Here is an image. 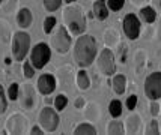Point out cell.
Wrapping results in <instances>:
<instances>
[{
  "label": "cell",
  "instance_id": "1",
  "mask_svg": "<svg viewBox=\"0 0 161 135\" xmlns=\"http://www.w3.org/2000/svg\"><path fill=\"white\" fill-rule=\"evenodd\" d=\"M97 41L92 35H80L74 45V60L80 68H87L97 57Z\"/></svg>",
  "mask_w": 161,
  "mask_h": 135
},
{
  "label": "cell",
  "instance_id": "2",
  "mask_svg": "<svg viewBox=\"0 0 161 135\" xmlns=\"http://www.w3.org/2000/svg\"><path fill=\"white\" fill-rule=\"evenodd\" d=\"M62 20L63 24L69 29V32L74 36H80L84 33V30H86V17H84L83 8L80 5L69 3L63 9Z\"/></svg>",
  "mask_w": 161,
  "mask_h": 135
},
{
  "label": "cell",
  "instance_id": "3",
  "mask_svg": "<svg viewBox=\"0 0 161 135\" xmlns=\"http://www.w3.org/2000/svg\"><path fill=\"white\" fill-rule=\"evenodd\" d=\"M50 35H51L50 36V44L57 54H66L71 50L72 41H71L69 33L66 32V29L63 26H56Z\"/></svg>",
  "mask_w": 161,
  "mask_h": 135
},
{
  "label": "cell",
  "instance_id": "4",
  "mask_svg": "<svg viewBox=\"0 0 161 135\" xmlns=\"http://www.w3.org/2000/svg\"><path fill=\"white\" fill-rule=\"evenodd\" d=\"M30 48V36L26 32H17L12 36V57L17 62H23Z\"/></svg>",
  "mask_w": 161,
  "mask_h": 135
},
{
  "label": "cell",
  "instance_id": "5",
  "mask_svg": "<svg viewBox=\"0 0 161 135\" xmlns=\"http://www.w3.org/2000/svg\"><path fill=\"white\" fill-rule=\"evenodd\" d=\"M59 114H57V110L51 107H44L39 111V116H38V123L45 132H54L57 128H59Z\"/></svg>",
  "mask_w": 161,
  "mask_h": 135
},
{
  "label": "cell",
  "instance_id": "6",
  "mask_svg": "<svg viewBox=\"0 0 161 135\" xmlns=\"http://www.w3.org/2000/svg\"><path fill=\"white\" fill-rule=\"evenodd\" d=\"M97 66H98L99 72L105 77H113L116 74V57H114L113 51L108 47L99 53Z\"/></svg>",
  "mask_w": 161,
  "mask_h": 135
},
{
  "label": "cell",
  "instance_id": "7",
  "mask_svg": "<svg viewBox=\"0 0 161 135\" xmlns=\"http://www.w3.org/2000/svg\"><path fill=\"white\" fill-rule=\"evenodd\" d=\"M145 95L149 101L161 99V72H152L145 80Z\"/></svg>",
  "mask_w": 161,
  "mask_h": 135
},
{
  "label": "cell",
  "instance_id": "8",
  "mask_svg": "<svg viewBox=\"0 0 161 135\" xmlns=\"http://www.w3.org/2000/svg\"><path fill=\"white\" fill-rule=\"evenodd\" d=\"M51 57V50L47 44H36L33 47V50L30 53V62L35 66V69H42L45 65L50 62Z\"/></svg>",
  "mask_w": 161,
  "mask_h": 135
},
{
  "label": "cell",
  "instance_id": "9",
  "mask_svg": "<svg viewBox=\"0 0 161 135\" xmlns=\"http://www.w3.org/2000/svg\"><path fill=\"white\" fill-rule=\"evenodd\" d=\"M26 134L27 132V119L20 113H14L8 117L5 123V134Z\"/></svg>",
  "mask_w": 161,
  "mask_h": 135
},
{
  "label": "cell",
  "instance_id": "10",
  "mask_svg": "<svg viewBox=\"0 0 161 135\" xmlns=\"http://www.w3.org/2000/svg\"><path fill=\"white\" fill-rule=\"evenodd\" d=\"M140 20L137 18L136 14H126L124 17V21H122V29H124V33L126 35V38L130 41H136L139 35H140Z\"/></svg>",
  "mask_w": 161,
  "mask_h": 135
},
{
  "label": "cell",
  "instance_id": "11",
  "mask_svg": "<svg viewBox=\"0 0 161 135\" xmlns=\"http://www.w3.org/2000/svg\"><path fill=\"white\" fill-rule=\"evenodd\" d=\"M18 102L23 110H32L36 102V93L33 86L30 84H20V92H18Z\"/></svg>",
  "mask_w": 161,
  "mask_h": 135
},
{
  "label": "cell",
  "instance_id": "12",
  "mask_svg": "<svg viewBox=\"0 0 161 135\" xmlns=\"http://www.w3.org/2000/svg\"><path fill=\"white\" fill-rule=\"evenodd\" d=\"M36 86H38V92L41 95H50L56 89V78L51 74H42L41 77L38 78Z\"/></svg>",
  "mask_w": 161,
  "mask_h": 135
},
{
  "label": "cell",
  "instance_id": "13",
  "mask_svg": "<svg viewBox=\"0 0 161 135\" xmlns=\"http://www.w3.org/2000/svg\"><path fill=\"white\" fill-rule=\"evenodd\" d=\"M125 132L126 134H139L142 129V117L137 113L131 111V114L125 119Z\"/></svg>",
  "mask_w": 161,
  "mask_h": 135
},
{
  "label": "cell",
  "instance_id": "14",
  "mask_svg": "<svg viewBox=\"0 0 161 135\" xmlns=\"http://www.w3.org/2000/svg\"><path fill=\"white\" fill-rule=\"evenodd\" d=\"M17 23H18V26L21 29L30 27L32 23H33V14H32V11L27 9V8H21L20 11H18V14H17Z\"/></svg>",
  "mask_w": 161,
  "mask_h": 135
},
{
  "label": "cell",
  "instance_id": "15",
  "mask_svg": "<svg viewBox=\"0 0 161 135\" xmlns=\"http://www.w3.org/2000/svg\"><path fill=\"white\" fill-rule=\"evenodd\" d=\"M93 15L99 21H104L108 17V5L105 0H95L93 2Z\"/></svg>",
  "mask_w": 161,
  "mask_h": 135
},
{
  "label": "cell",
  "instance_id": "16",
  "mask_svg": "<svg viewBox=\"0 0 161 135\" xmlns=\"http://www.w3.org/2000/svg\"><path fill=\"white\" fill-rule=\"evenodd\" d=\"M112 89H113V92L116 93V95H122V93H125V89H126V78H125V75H122V74L113 75Z\"/></svg>",
  "mask_w": 161,
  "mask_h": 135
},
{
  "label": "cell",
  "instance_id": "17",
  "mask_svg": "<svg viewBox=\"0 0 161 135\" xmlns=\"http://www.w3.org/2000/svg\"><path fill=\"white\" fill-rule=\"evenodd\" d=\"M140 18L147 24H152L157 20V9L152 6H143L140 9Z\"/></svg>",
  "mask_w": 161,
  "mask_h": 135
},
{
  "label": "cell",
  "instance_id": "18",
  "mask_svg": "<svg viewBox=\"0 0 161 135\" xmlns=\"http://www.w3.org/2000/svg\"><path fill=\"white\" fill-rule=\"evenodd\" d=\"M104 42L107 47H113V45H118L119 42V33L116 29H107L104 32Z\"/></svg>",
  "mask_w": 161,
  "mask_h": 135
},
{
  "label": "cell",
  "instance_id": "19",
  "mask_svg": "<svg viewBox=\"0 0 161 135\" xmlns=\"http://www.w3.org/2000/svg\"><path fill=\"white\" fill-rule=\"evenodd\" d=\"M75 83H77V87L80 90H87L89 86H91V80L87 77V72L81 69V71L77 72V77H75Z\"/></svg>",
  "mask_w": 161,
  "mask_h": 135
},
{
  "label": "cell",
  "instance_id": "20",
  "mask_svg": "<svg viewBox=\"0 0 161 135\" xmlns=\"http://www.w3.org/2000/svg\"><path fill=\"white\" fill-rule=\"evenodd\" d=\"M11 39V27L9 23L0 18V44H8Z\"/></svg>",
  "mask_w": 161,
  "mask_h": 135
},
{
  "label": "cell",
  "instance_id": "21",
  "mask_svg": "<svg viewBox=\"0 0 161 135\" xmlns=\"http://www.w3.org/2000/svg\"><path fill=\"white\" fill-rule=\"evenodd\" d=\"M107 134H110V135H114V134H125V126L120 123V122H116V120H113L110 122L108 125H107Z\"/></svg>",
  "mask_w": 161,
  "mask_h": 135
},
{
  "label": "cell",
  "instance_id": "22",
  "mask_svg": "<svg viewBox=\"0 0 161 135\" xmlns=\"http://www.w3.org/2000/svg\"><path fill=\"white\" fill-rule=\"evenodd\" d=\"M74 134H91V135H95L97 134V128L91 125V123H81V125H78L75 126L74 129Z\"/></svg>",
  "mask_w": 161,
  "mask_h": 135
},
{
  "label": "cell",
  "instance_id": "23",
  "mask_svg": "<svg viewBox=\"0 0 161 135\" xmlns=\"http://www.w3.org/2000/svg\"><path fill=\"white\" fill-rule=\"evenodd\" d=\"M108 113L112 116L113 119H118L120 114H122V102L118 99H114L110 102V105H108Z\"/></svg>",
  "mask_w": 161,
  "mask_h": 135
},
{
  "label": "cell",
  "instance_id": "24",
  "mask_svg": "<svg viewBox=\"0 0 161 135\" xmlns=\"http://www.w3.org/2000/svg\"><path fill=\"white\" fill-rule=\"evenodd\" d=\"M56 24H57L56 17H47V18H45V21H44V32H45L47 35H50V33L54 30Z\"/></svg>",
  "mask_w": 161,
  "mask_h": 135
},
{
  "label": "cell",
  "instance_id": "25",
  "mask_svg": "<svg viewBox=\"0 0 161 135\" xmlns=\"http://www.w3.org/2000/svg\"><path fill=\"white\" fill-rule=\"evenodd\" d=\"M62 5V0H44V8L48 11V12H54L57 11Z\"/></svg>",
  "mask_w": 161,
  "mask_h": 135
},
{
  "label": "cell",
  "instance_id": "26",
  "mask_svg": "<svg viewBox=\"0 0 161 135\" xmlns=\"http://www.w3.org/2000/svg\"><path fill=\"white\" fill-rule=\"evenodd\" d=\"M66 104H68V98L65 95H57L54 98V108L57 111H62L63 108L66 107Z\"/></svg>",
  "mask_w": 161,
  "mask_h": 135
},
{
  "label": "cell",
  "instance_id": "27",
  "mask_svg": "<svg viewBox=\"0 0 161 135\" xmlns=\"http://www.w3.org/2000/svg\"><path fill=\"white\" fill-rule=\"evenodd\" d=\"M18 92H20V84L18 83H12L8 89V96L11 101H17L18 99Z\"/></svg>",
  "mask_w": 161,
  "mask_h": 135
},
{
  "label": "cell",
  "instance_id": "28",
  "mask_svg": "<svg viewBox=\"0 0 161 135\" xmlns=\"http://www.w3.org/2000/svg\"><path fill=\"white\" fill-rule=\"evenodd\" d=\"M93 113H95V116H93V120H95V119H98V117H99L98 105H97L95 102H92V104H89V105H87V110H86V117L92 120V114H93Z\"/></svg>",
  "mask_w": 161,
  "mask_h": 135
},
{
  "label": "cell",
  "instance_id": "29",
  "mask_svg": "<svg viewBox=\"0 0 161 135\" xmlns=\"http://www.w3.org/2000/svg\"><path fill=\"white\" fill-rule=\"evenodd\" d=\"M8 110V101H6V95H5V90H3V86L0 84V116L6 113Z\"/></svg>",
  "mask_w": 161,
  "mask_h": 135
},
{
  "label": "cell",
  "instance_id": "30",
  "mask_svg": "<svg viewBox=\"0 0 161 135\" xmlns=\"http://www.w3.org/2000/svg\"><path fill=\"white\" fill-rule=\"evenodd\" d=\"M107 5H108V9L118 12V11H120V9L124 8L125 0H107Z\"/></svg>",
  "mask_w": 161,
  "mask_h": 135
},
{
  "label": "cell",
  "instance_id": "31",
  "mask_svg": "<svg viewBox=\"0 0 161 135\" xmlns=\"http://www.w3.org/2000/svg\"><path fill=\"white\" fill-rule=\"evenodd\" d=\"M160 132H161V129H160V125H158L157 120L149 122V125H147L146 129H145V134H160Z\"/></svg>",
  "mask_w": 161,
  "mask_h": 135
},
{
  "label": "cell",
  "instance_id": "32",
  "mask_svg": "<svg viewBox=\"0 0 161 135\" xmlns=\"http://www.w3.org/2000/svg\"><path fill=\"white\" fill-rule=\"evenodd\" d=\"M23 74L26 78H32L35 75V66L32 65V62H26L24 66H23Z\"/></svg>",
  "mask_w": 161,
  "mask_h": 135
},
{
  "label": "cell",
  "instance_id": "33",
  "mask_svg": "<svg viewBox=\"0 0 161 135\" xmlns=\"http://www.w3.org/2000/svg\"><path fill=\"white\" fill-rule=\"evenodd\" d=\"M118 54H119V56H118L119 57V62L125 65L126 63V54H128V47L122 44V45L119 47V50H118Z\"/></svg>",
  "mask_w": 161,
  "mask_h": 135
},
{
  "label": "cell",
  "instance_id": "34",
  "mask_svg": "<svg viewBox=\"0 0 161 135\" xmlns=\"http://www.w3.org/2000/svg\"><path fill=\"white\" fill-rule=\"evenodd\" d=\"M149 113H151L152 117H157L160 114V104L157 101H151V104H149Z\"/></svg>",
  "mask_w": 161,
  "mask_h": 135
},
{
  "label": "cell",
  "instance_id": "35",
  "mask_svg": "<svg viewBox=\"0 0 161 135\" xmlns=\"http://www.w3.org/2000/svg\"><path fill=\"white\" fill-rule=\"evenodd\" d=\"M137 96L136 95H131V96H128L126 98V108L130 110V111H134L136 110V105H137Z\"/></svg>",
  "mask_w": 161,
  "mask_h": 135
},
{
  "label": "cell",
  "instance_id": "36",
  "mask_svg": "<svg viewBox=\"0 0 161 135\" xmlns=\"http://www.w3.org/2000/svg\"><path fill=\"white\" fill-rule=\"evenodd\" d=\"M74 107L77 108V110H83V107H84V98L83 96H78L77 99L74 101Z\"/></svg>",
  "mask_w": 161,
  "mask_h": 135
},
{
  "label": "cell",
  "instance_id": "37",
  "mask_svg": "<svg viewBox=\"0 0 161 135\" xmlns=\"http://www.w3.org/2000/svg\"><path fill=\"white\" fill-rule=\"evenodd\" d=\"M17 3H18V0H9V6H5V9H3V11H5L6 14L12 12V11H14V8L17 6Z\"/></svg>",
  "mask_w": 161,
  "mask_h": 135
},
{
  "label": "cell",
  "instance_id": "38",
  "mask_svg": "<svg viewBox=\"0 0 161 135\" xmlns=\"http://www.w3.org/2000/svg\"><path fill=\"white\" fill-rule=\"evenodd\" d=\"M151 0H131V3H133L134 6H143V5H146Z\"/></svg>",
  "mask_w": 161,
  "mask_h": 135
},
{
  "label": "cell",
  "instance_id": "39",
  "mask_svg": "<svg viewBox=\"0 0 161 135\" xmlns=\"http://www.w3.org/2000/svg\"><path fill=\"white\" fill-rule=\"evenodd\" d=\"M45 131L41 128V126H33V128L30 129V134H44Z\"/></svg>",
  "mask_w": 161,
  "mask_h": 135
},
{
  "label": "cell",
  "instance_id": "40",
  "mask_svg": "<svg viewBox=\"0 0 161 135\" xmlns=\"http://www.w3.org/2000/svg\"><path fill=\"white\" fill-rule=\"evenodd\" d=\"M151 2H154V8H155V9L161 11V0H151Z\"/></svg>",
  "mask_w": 161,
  "mask_h": 135
},
{
  "label": "cell",
  "instance_id": "41",
  "mask_svg": "<svg viewBox=\"0 0 161 135\" xmlns=\"http://www.w3.org/2000/svg\"><path fill=\"white\" fill-rule=\"evenodd\" d=\"M74 2H75V0H65V3H66V5H69V3H74Z\"/></svg>",
  "mask_w": 161,
  "mask_h": 135
},
{
  "label": "cell",
  "instance_id": "42",
  "mask_svg": "<svg viewBox=\"0 0 161 135\" xmlns=\"http://www.w3.org/2000/svg\"><path fill=\"white\" fill-rule=\"evenodd\" d=\"M5 63H6V65H11V59H5Z\"/></svg>",
  "mask_w": 161,
  "mask_h": 135
},
{
  "label": "cell",
  "instance_id": "43",
  "mask_svg": "<svg viewBox=\"0 0 161 135\" xmlns=\"http://www.w3.org/2000/svg\"><path fill=\"white\" fill-rule=\"evenodd\" d=\"M160 30H161V21H160Z\"/></svg>",
  "mask_w": 161,
  "mask_h": 135
},
{
  "label": "cell",
  "instance_id": "44",
  "mask_svg": "<svg viewBox=\"0 0 161 135\" xmlns=\"http://www.w3.org/2000/svg\"><path fill=\"white\" fill-rule=\"evenodd\" d=\"M2 2H3V0H0V5H2Z\"/></svg>",
  "mask_w": 161,
  "mask_h": 135
},
{
  "label": "cell",
  "instance_id": "45",
  "mask_svg": "<svg viewBox=\"0 0 161 135\" xmlns=\"http://www.w3.org/2000/svg\"><path fill=\"white\" fill-rule=\"evenodd\" d=\"M160 129H161V123H160Z\"/></svg>",
  "mask_w": 161,
  "mask_h": 135
}]
</instances>
